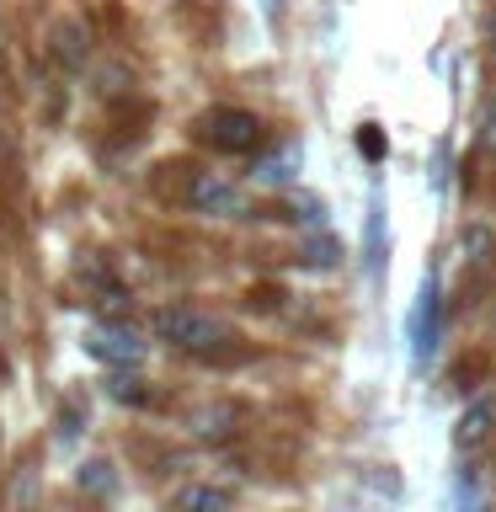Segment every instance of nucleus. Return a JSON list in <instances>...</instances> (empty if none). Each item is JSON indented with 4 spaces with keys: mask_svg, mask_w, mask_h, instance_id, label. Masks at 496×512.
I'll return each mask as SVG.
<instances>
[{
    "mask_svg": "<svg viewBox=\"0 0 496 512\" xmlns=\"http://www.w3.org/2000/svg\"><path fill=\"white\" fill-rule=\"evenodd\" d=\"M150 331L176 352H192V358H230V347L240 342L235 326L203 304H160L150 315Z\"/></svg>",
    "mask_w": 496,
    "mask_h": 512,
    "instance_id": "nucleus-1",
    "label": "nucleus"
},
{
    "mask_svg": "<svg viewBox=\"0 0 496 512\" xmlns=\"http://www.w3.org/2000/svg\"><path fill=\"white\" fill-rule=\"evenodd\" d=\"M443 342H448V294H443V272L427 267L411 304H406V358H411V368L427 374V368L438 363Z\"/></svg>",
    "mask_w": 496,
    "mask_h": 512,
    "instance_id": "nucleus-2",
    "label": "nucleus"
},
{
    "mask_svg": "<svg viewBox=\"0 0 496 512\" xmlns=\"http://www.w3.org/2000/svg\"><path fill=\"white\" fill-rule=\"evenodd\" d=\"M192 139L214 155H262L267 144V123L256 118L251 107H235V102H219V107H203L192 118Z\"/></svg>",
    "mask_w": 496,
    "mask_h": 512,
    "instance_id": "nucleus-3",
    "label": "nucleus"
},
{
    "mask_svg": "<svg viewBox=\"0 0 496 512\" xmlns=\"http://www.w3.org/2000/svg\"><path fill=\"white\" fill-rule=\"evenodd\" d=\"M182 203L192 208V214H203V219H246L251 214L246 187L230 182L224 171H187Z\"/></svg>",
    "mask_w": 496,
    "mask_h": 512,
    "instance_id": "nucleus-4",
    "label": "nucleus"
},
{
    "mask_svg": "<svg viewBox=\"0 0 496 512\" xmlns=\"http://www.w3.org/2000/svg\"><path fill=\"white\" fill-rule=\"evenodd\" d=\"M363 272L368 288H384V272H390V208H384V187L374 176V192H368V214H363Z\"/></svg>",
    "mask_w": 496,
    "mask_h": 512,
    "instance_id": "nucleus-5",
    "label": "nucleus"
},
{
    "mask_svg": "<svg viewBox=\"0 0 496 512\" xmlns=\"http://www.w3.org/2000/svg\"><path fill=\"white\" fill-rule=\"evenodd\" d=\"M86 352L112 363V368H134L144 358V342H139V331L128 326V320H96V326L86 331Z\"/></svg>",
    "mask_w": 496,
    "mask_h": 512,
    "instance_id": "nucleus-6",
    "label": "nucleus"
},
{
    "mask_svg": "<svg viewBox=\"0 0 496 512\" xmlns=\"http://www.w3.org/2000/svg\"><path fill=\"white\" fill-rule=\"evenodd\" d=\"M496 432V390L486 384L480 395L464 400V411H459V422H454V448L459 454H470V448H480Z\"/></svg>",
    "mask_w": 496,
    "mask_h": 512,
    "instance_id": "nucleus-7",
    "label": "nucleus"
},
{
    "mask_svg": "<svg viewBox=\"0 0 496 512\" xmlns=\"http://www.w3.org/2000/svg\"><path fill=\"white\" fill-rule=\"evenodd\" d=\"M171 512H235V496L214 480H192L171 496Z\"/></svg>",
    "mask_w": 496,
    "mask_h": 512,
    "instance_id": "nucleus-8",
    "label": "nucleus"
},
{
    "mask_svg": "<svg viewBox=\"0 0 496 512\" xmlns=\"http://www.w3.org/2000/svg\"><path fill=\"white\" fill-rule=\"evenodd\" d=\"M294 171H299V144L294 139H288L283 150L251 160V182H262V187H288V182H294Z\"/></svg>",
    "mask_w": 496,
    "mask_h": 512,
    "instance_id": "nucleus-9",
    "label": "nucleus"
},
{
    "mask_svg": "<svg viewBox=\"0 0 496 512\" xmlns=\"http://www.w3.org/2000/svg\"><path fill=\"white\" fill-rule=\"evenodd\" d=\"M299 262L310 267V272H336V267H342V240H336L331 230L304 235L299 240Z\"/></svg>",
    "mask_w": 496,
    "mask_h": 512,
    "instance_id": "nucleus-10",
    "label": "nucleus"
},
{
    "mask_svg": "<svg viewBox=\"0 0 496 512\" xmlns=\"http://www.w3.org/2000/svg\"><path fill=\"white\" fill-rule=\"evenodd\" d=\"M464 262H470L475 272H486V262H496V230L486 219L464 224Z\"/></svg>",
    "mask_w": 496,
    "mask_h": 512,
    "instance_id": "nucleus-11",
    "label": "nucleus"
},
{
    "mask_svg": "<svg viewBox=\"0 0 496 512\" xmlns=\"http://www.w3.org/2000/svg\"><path fill=\"white\" fill-rule=\"evenodd\" d=\"M352 144H358V155H363V160H374V166H384V155H390V139H384V128H379V123H358Z\"/></svg>",
    "mask_w": 496,
    "mask_h": 512,
    "instance_id": "nucleus-12",
    "label": "nucleus"
},
{
    "mask_svg": "<svg viewBox=\"0 0 496 512\" xmlns=\"http://www.w3.org/2000/svg\"><path fill=\"white\" fill-rule=\"evenodd\" d=\"M448 512H480V486L470 470L454 475V491H448Z\"/></svg>",
    "mask_w": 496,
    "mask_h": 512,
    "instance_id": "nucleus-13",
    "label": "nucleus"
},
{
    "mask_svg": "<svg viewBox=\"0 0 496 512\" xmlns=\"http://www.w3.org/2000/svg\"><path fill=\"white\" fill-rule=\"evenodd\" d=\"M112 400H128V406H144L150 390H144V379H112Z\"/></svg>",
    "mask_w": 496,
    "mask_h": 512,
    "instance_id": "nucleus-14",
    "label": "nucleus"
},
{
    "mask_svg": "<svg viewBox=\"0 0 496 512\" xmlns=\"http://www.w3.org/2000/svg\"><path fill=\"white\" fill-rule=\"evenodd\" d=\"M448 160H454V155H448V144H432V192H448V176H454V171H443Z\"/></svg>",
    "mask_w": 496,
    "mask_h": 512,
    "instance_id": "nucleus-15",
    "label": "nucleus"
},
{
    "mask_svg": "<svg viewBox=\"0 0 496 512\" xmlns=\"http://www.w3.org/2000/svg\"><path fill=\"white\" fill-rule=\"evenodd\" d=\"M80 486H91V491H112V464H86V470H80Z\"/></svg>",
    "mask_w": 496,
    "mask_h": 512,
    "instance_id": "nucleus-16",
    "label": "nucleus"
},
{
    "mask_svg": "<svg viewBox=\"0 0 496 512\" xmlns=\"http://www.w3.org/2000/svg\"><path fill=\"white\" fill-rule=\"evenodd\" d=\"M59 59L64 64H80L86 54H80V43H75V27H59Z\"/></svg>",
    "mask_w": 496,
    "mask_h": 512,
    "instance_id": "nucleus-17",
    "label": "nucleus"
}]
</instances>
